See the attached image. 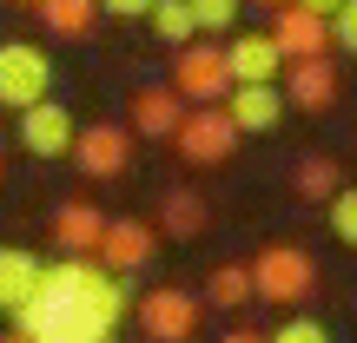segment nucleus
Instances as JSON below:
<instances>
[{
	"instance_id": "1",
	"label": "nucleus",
	"mask_w": 357,
	"mask_h": 343,
	"mask_svg": "<svg viewBox=\"0 0 357 343\" xmlns=\"http://www.w3.org/2000/svg\"><path fill=\"white\" fill-rule=\"evenodd\" d=\"M126 317V278L100 264V257H53L40 297L20 310L26 343H113Z\"/></svg>"
},
{
	"instance_id": "2",
	"label": "nucleus",
	"mask_w": 357,
	"mask_h": 343,
	"mask_svg": "<svg viewBox=\"0 0 357 343\" xmlns=\"http://www.w3.org/2000/svg\"><path fill=\"white\" fill-rule=\"evenodd\" d=\"M40 99H53V53L40 40H0V106L33 113Z\"/></svg>"
},
{
	"instance_id": "3",
	"label": "nucleus",
	"mask_w": 357,
	"mask_h": 343,
	"mask_svg": "<svg viewBox=\"0 0 357 343\" xmlns=\"http://www.w3.org/2000/svg\"><path fill=\"white\" fill-rule=\"evenodd\" d=\"M311 284H318V264H311V251H298V244H265V251L252 257V291L265 297V304H305Z\"/></svg>"
},
{
	"instance_id": "4",
	"label": "nucleus",
	"mask_w": 357,
	"mask_h": 343,
	"mask_svg": "<svg viewBox=\"0 0 357 343\" xmlns=\"http://www.w3.org/2000/svg\"><path fill=\"white\" fill-rule=\"evenodd\" d=\"M172 93L185 106H218L231 93V66H225V47H212V40H192V47H178L172 60Z\"/></svg>"
},
{
	"instance_id": "5",
	"label": "nucleus",
	"mask_w": 357,
	"mask_h": 343,
	"mask_svg": "<svg viewBox=\"0 0 357 343\" xmlns=\"http://www.w3.org/2000/svg\"><path fill=\"white\" fill-rule=\"evenodd\" d=\"M172 139H178V159H185V166H225L231 145H238V126H231L225 106H192Z\"/></svg>"
},
{
	"instance_id": "6",
	"label": "nucleus",
	"mask_w": 357,
	"mask_h": 343,
	"mask_svg": "<svg viewBox=\"0 0 357 343\" xmlns=\"http://www.w3.org/2000/svg\"><path fill=\"white\" fill-rule=\"evenodd\" d=\"M199 297L192 291H178V284H159V291H146L139 297V330L153 337V343H192L199 337Z\"/></svg>"
},
{
	"instance_id": "7",
	"label": "nucleus",
	"mask_w": 357,
	"mask_h": 343,
	"mask_svg": "<svg viewBox=\"0 0 357 343\" xmlns=\"http://www.w3.org/2000/svg\"><path fill=\"white\" fill-rule=\"evenodd\" d=\"M73 166L86 178H119L132 166V132L113 126V119H100V126H79L73 132Z\"/></svg>"
},
{
	"instance_id": "8",
	"label": "nucleus",
	"mask_w": 357,
	"mask_h": 343,
	"mask_svg": "<svg viewBox=\"0 0 357 343\" xmlns=\"http://www.w3.org/2000/svg\"><path fill=\"white\" fill-rule=\"evenodd\" d=\"M40 284H47V257L26 251V244H0V310H7V317H20V310L33 304Z\"/></svg>"
},
{
	"instance_id": "9",
	"label": "nucleus",
	"mask_w": 357,
	"mask_h": 343,
	"mask_svg": "<svg viewBox=\"0 0 357 343\" xmlns=\"http://www.w3.org/2000/svg\"><path fill=\"white\" fill-rule=\"evenodd\" d=\"M271 40H278V53L284 60H324L331 53V20H318V13H305V7H278L271 13Z\"/></svg>"
},
{
	"instance_id": "10",
	"label": "nucleus",
	"mask_w": 357,
	"mask_h": 343,
	"mask_svg": "<svg viewBox=\"0 0 357 343\" xmlns=\"http://www.w3.org/2000/svg\"><path fill=\"white\" fill-rule=\"evenodd\" d=\"M100 264L113 271V278H132V271H146V264H153V225H139V218H106Z\"/></svg>"
},
{
	"instance_id": "11",
	"label": "nucleus",
	"mask_w": 357,
	"mask_h": 343,
	"mask_svg": "<svg viewBox=\"0 0 357 343\" xmlns=\"http://www.w3.org/2000/svg\"><path fill=\"white\" fill-rule=\"evenodd\" d=\"M20 145H26L33 159H60V152H73V106L40 99L33 113H20Z\"/></svg>"
},
{
	"instance_id": "12",
	"label": "nucleus",
	"mask_w": 357,
	"mask_h": 343,
	"mask_svg": "<svg viewBox=\"0 0 357 343\" xmlns=\"http://www.w3.org/2000/svg\"><path fill=\"white\" fill-rule=\"evenodd\" d=\"M100 238H106V212L86 198H66L60 212H53V244H60V257H100Z\"/></svg>"
},
{
	"instance_id": "13",
	"label": "nucleus",
	"mask_w": 357,
	"mask_h": 343,
	"mask_svg": "<svg viewBox=\"0 0 357 343\" xmlns=\"http://www.w3.org/2000/svg\"><path fill=\"white\" fill-rule=\"evenodd\" d=\"M225 66H231V86H271L278 66H284V53H278L271 33H238L225 47Z\"/></svg>"
},
{
	"instance_id": "14",
	"label": "nucleus",
	"mask_w": 357,
	"mask_h": 343,
	"mask_svg": "<svg viewBox=\"0 0 357 343\" xmlns=\"http://www.w3.org/2000/svg\"><path fill=\"white\" fill-rule=\"evenodd\" d=\"M178 93L172 86H146V93H132L126 99V132H139V139H172L178 132Z\"/></svg>"
},
{
	"instance_id": "15",
	"label": "nucleus",
	"mask_w": 357,
	"mask_h": 343,
	"mask_svg": "<svg viewBox=\"0 0 357 343\" xmlns=\"http://www.w3.org/2000/svg\"><path fill=\"white\" fill-rule=\"evenodd\" d=\"M284 93H291V106H305V113H331L337 106V66L331 60H298L291 73H284Z\"/></svg>"
},
{
	"instance_id": "16",
	"label": "nucleus",
	"mask_w": 357,
	"mask_h": 343,
	"mask_svg": "<svg viewBox=\"0 0 357 343\" xmlns=\"http://www.w3.org/2000/svg\"><path fill=\"white\" fill-rule=\"evenodd\" d=\"M225 113H231V126H238V139H245V132H271L278 113H284V93L278 86H231L225 93Z\"/></svg>"
},
{
	"instance_id": "17",
	"label": "nucleus",
	"mask_w": 357,
	"mask_h": 343,
	"mask_svg": "<svg viewBox=\"0 0 357 343\" xmlns=\"http://www.w3.org/2000/svg\"><path fill=\"white\" fill-rule=\"evenodd\" d=\"M205 297H212L218 310H245L252 304V264H238V257H225V264H212V278H205Z\"/></svg>"
},
{
	"instance_id": "18",
	"label": "nucleus",
	"mask_w": 357,
	"mask_h": 343,
	"mask_svg": "<svg viewBox=\"0 0 357 343\" xmlns=\"http://www.w3.org/2000/svg\"><path fill=\"white\" fill-rule=\"evenodd\" d=\"M40 20L60 40H86L93 20H100V0H40Z\"/></svg>"
},
{
	"instance_id": "19",
	"label": "nucleus",
	"mask_w": 357,
	"mask_h": 343,
	"mask_svg": "<svg viewBox=\"0 0 357 343\" xmlns=\"http://www.w3.org/2000/svg\"><path fill=\"white\" fill-rule=\"evenodd\" d=\"M159 225H166L172 238H199V231H205V198H199V191H166Z\"/></svg>"
},
{
	"instance_id": "20",
	"label": "nucleus",
	"mask_w": 357,
	"mask_h": 343,
	"mask_svg": "<svg viewBox=\"0 0 357 343\" xmlns=\"http://www.w3.org/2000/svg\"><path fill=\"white\" fill-rule=\"evenodd\" d=\"M146 20H153V33L166 40L172 53H178V47H192V40H199V20H192V7H185V0H159V7L146 13Z\"/></svg>"
},
{
	"instance_id": "21",
	"label": "nucleus",
	"mask_w": 357,
	"mask_h": 343,
	"mask_svg": "<svg viewBox=\"0 0 357 343\" xmlns=\"http://www.w3.org/2000/svg\"><path fill=\"white\" fill-rule=\"evenodd\" d=\"M337 191H344V178H337V159H324V152L298 159V198H324V205H331Z\"/></svg>"
},
{
	"instance_id": "22",
	"label": "nucleus",
	"mask_w": 357,
	"mask_h": 343,
	"mask_svg": "<svg viewBox=\"0 0 357 343\" xmlns=\"http://www.w3.org/2000/svg\"><path fill=\"white\" fill-rule=\"evenodd\" d=\"M324 225H331L337 244H351V251H357V185H344L331 205H324Z\"/></svg>"
},
{
	"instance_id": "23",
	"label": "nucleus",
	"mask_w": 357,
	"mask_h": 343,
	"mask_svg": "<svg viewBox=\"0 0 357 343\" xmlns=\"http://www.w3.org/2000/svg\"><path fill=\"white\" fill-rule=\"evenodd\" d=\"M185 7H192V20H199V33H231L245 0H185Z\"/></svg>"
},
{
	"instance_id": "24",
	"label": "nucleus",
	"mask_w": 357,
	"mask_h": 343,
	"mask_svg": "<svg viewBox=\"0 0 357 343\" xmlns=\"http://www.w3.org/2000/svg\"><path fill=\"white\" fill-rule=\"evenodd\" d=\"M271 343H331V330H324L318 317H291V324L271 330Z\"/></svg>"
},
{
	"instance_id": "25",
	"label": "nucleus",
	"mask_w": 357,
	"mask_h": 343,
	"mask_svg": "<svg viewBox=\"0 0 357 343\" xmlns=\"http://www.w3.org/2000/svg\"><path fill=\"white\" fill-rule=\"evenodd\" d=\"M331 40H337L344 53H357V0H344V7L331 13Z\"/></svg>"
},
{
	"instance_id": "26",
	"label": "nucleus",
	"mask_w": 357,
	"mask_h": 343,
	"mask_svg": "<svg viewBox=\"0 0 357 343\" xmlns=\"http://www.w3.org/2000/svg\"><path fill=\"white\" fill-rule=\"evenodd\" d=\"M159 0H100V13H119V20H139V13H153Z\"/></svg>"
},
{
	"instance_id": "27",
	"label": "nucleus",
	"mask_w": 357,
	"mask_h": 343,
	"mask_svg": "<svg viewBox=\"0 0 357 343\" xmlns=\"http://www.w3.org/2000/svg\"><path fill=\"white\" fill-rule=\"evenodd\" d=\"M218 343H271V337H265V330H245V324H231V330L218 337Z\"/></svg>"
},
{
	"instance_id": "28",
	"label": "nucleus",
	"mask_w": 357,
	"mask_h": 343,
	"mask_svg": "<svg viewBox=\"0 0 357 343\" xmlns=\"http://www.w3.org/2000/svg\"><path fill=\"white\" fill-rule=\"evenodd\" d=\"M291 7H305V13H318V20H331V13L344 7V0H291Z\"/></svg>"
},
{
	"instance_id": "29",
	"label": "nucleus",
	"mask_w": 357,
	"mask_h": 343,
	"mask_svg": "<svg viewBox=\"0 0 357 343\" xmlns=\"http://www.w3.org/2000/svg\"><path fill=\"white\" fill-rule=\"evenodd\" d=\"M245 7H265V13H278V7H291V0H245Z\"/></svg>"
},
{
	"instance_id": "30",
	"label": "nucleus",
	"mask_w": 357,
	"mask_h": 343,
	"mask_svg": "<svg viewBox=\"0 0 357 343\" xmlns=\"http://www.w3.org/2000/svg\"><path fill=\"white\" fill-rule=\"evenodd\" d=\"M0 343H26V337H20V330H7V337H0Z\"/></svg>"
},
{
	"instance_id": "31",
	"label": "nucleus",
	"mask_w": 357,
	"mask_h": 343,
	"mask_svg": "<svg viewBox=\"0 0 357 343\" xmlns=\"http://www.w3.org/2000/svg\"><path fill=\"white\" fill-rule=\"evenodd\" d=\"M20 7H40V0H20Z\"/></svg>"
}]
</instances>
